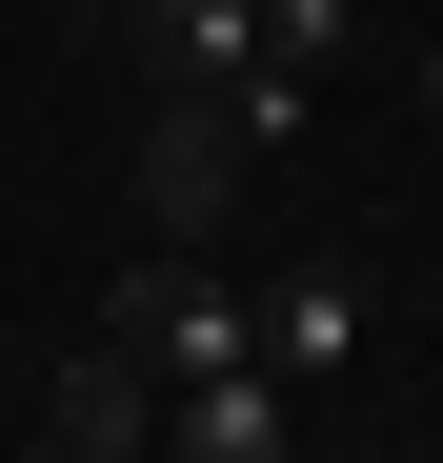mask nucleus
<instances>
[{
  "instance_id": "nucleus-5",
  "label": "nucleus",
  "mask_w": 443,
  "mask_h": 463,
  "mask_svg": "<svg viewBox=\"0 0 443 463\" xmlns=\"http://www.w3.org/2000/svg\"><path fill=\"white\" fill-rule=\"evenodd\" d=\"M262 363H282V383H343V363H363V282H343V262H282V282H262Z\"/></svg>"
},
{
  "instance_id": "nucleus-10",
  "label": "nucleus",
  "mask_w": 443,
  "mask_h": 463,
  "mask_svg": "<svg viewBox=\"0 0 443 463\" xmlns=\"http://www.w3.org/2000/svg\"><path fill=\"white\" fill-rule=\"evenodd\" d=\"M423 101H443V41H423Z\"/></svg>"
},
{
  "instance_id": "nucleus-1",
  "label": "nucleus",
  "mask_w": 443,
  "mask_h": 463,
  "mask_svg": "<svg viewBox=\"0 0 443 463\" xmlns=\"http://www.w3.org/2000/svg\"><path fill=\"white\" fill-rule=\"evenodd\" d=\"M242 101L222 81H141V202H162V242H222V222H242Z\"/></svg>"
},
{
  "instance_id": "nucleus-2",
  "label": "nucleus",
  "mask_w": 443,
  "mask_h": 463,
  "mask_svg": "<svg viewBox=\"0 0 443 463\" xmlns=\"http://www.w3.org/2000/svg\"><path fill=\"white\" fill-rule=\"evenodd\" d=\"M101 343H141L162 383H202V363H262V302L222 282L202 242H162V262H121V302H101Z\"/></svg>"
},
{
  "instance_id": "nucleus-9",
  "label": "nucleus",
  "mask_w": 443,
  "mask_h": 463,
  "mask_svg": "<svg viewBox=\"0 0 443 463\" xmlns=\"http://www.w3.org/2000/svg\"><path fill=\"white\" fill-rule=\"evenodd\" d=\"M61 21H141V0H61Z\"/></svg>"
},
{
  "instance_id": "nucleus-8",
  "label": "nucleus",
  "mask_w": 443,
  "mask_h": 463,
  "mask_svg": "<svg viewBox=\"0 0 443 463\" xmlns=\"http://www.w3.org/2000/svg\"><path fill=\"white\" fill-rule=\"evenodd\" d=\"M0 423H21V343H0Z\"/></svg>"
},
{
  "instance_id": "nucleus-7",
  "label": "nucleus",
  "mask_w": 443,
  "mask_h": 463,
  "mask_svg": "<svg viewBox=\"0 0 443 463\" xmlns=\"http://www.w3.org/2000/svg\"><path fill=\"white\" fill-rule=\"evenodd\" d=\"M0 463H81V443H41V423H0Z\"/></svg>"
},
{
  "instance_id": "nucleus-6",
  "label": "nucleus",
  "mask_w": 443,
  "mask_h": 463,
  "mask_svg": "<svg viewBox=\"0 0 443 463\" xmlns=\"http://www.w3.org/2000/svg\"><path fill=\"white\" fill-rule=\"evenodd\" d=\"M343 41H363V0H262V61H303V81H323Z\"/></svg>"
},
{
  "instance_id": "nucleus-3",
  "label": "nucleus",
  "mask_w": 443,
  "mask_h": 463,
  "mask_svg": "<svg viewBox=\"0 0 443 463\" xmlns=\"http://www.w3.org/2000/svg\"><path fill=\"white\" fill-rule=\"evenodd\" d=\"M162 463H303V383H282V363H202V383H162Z\"/></svg>"
},
{
  "instance_id": "nucleus-4",
  "label": "nucleus",
  "mask_w": 443,
  "mask_h": 463,
  "mask_svg": "<svg viewBox=\"0 0 443 463\" xmlns=\"http://www.w3.org/2000/svg\"><path fill=\"white\" fill-rule=\"evenodd\" d=\"M41 443H81V463H162V363H141V343L41 363Z\"/></svg>"
}]
</instances>
